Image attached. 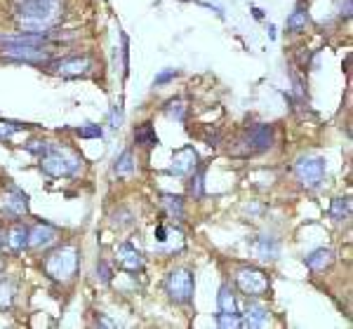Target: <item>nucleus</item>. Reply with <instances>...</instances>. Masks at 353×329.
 I'll return each instance as SVG.
<instances>
[{"label":"nucleus","instance_id":"f257e3e1","mask_svg":"<svg viewBox=\"0 0 353 329\" xmlns=\"http://www.w3.org/2000/svg\"><path fill=\"white\" fill-rule=\"evenodd\" d=\"M14 19L19 28L28 33H50L61 19L59 0H19L14 8Z\"/></svg>","mask_w":353,"mask_h":329},{"label":"nucleus","instance_id":"f03ea898","mask_svg":"<svg viewBox=\"0 0 353 329\" xmlns=\"http://www.w3.org/2000/svg\"><path fill=\"white\" fill-rule=\"evenodd\" d=\"M81 156L76 151L66 149V146H54L50 144V149L41 156V169L48 177L61 179V177H73L81 169Z\"/></svg>","mask_w":353,"mask_h":329},{"label":"nucleus","instance_id":"7ed1b4c3","mask_svg":"<svg viewBox=\"0 0 353 329\" xmlns=\"http://www.w3.org/2000/svg\"><path fill=\"white\" fill-rule=\"evenodd\" d=\"M78 249L73 245L57 247L45 261V273H48L57 282H68L78 270Z\"/></svg>","mask_w":353,"mask_h":329},{"label":"nucleus","instance_id":"20e7f679","mask_svg":"<svg viewBox=\"0 0 353 329\" xmlns=\"http://www.w3.org/2000/svg\"><path fill=\"white\" fill-rule=\"evenodd\" d=\"M243 149L236 151V156H252V153H261L273 146V127L271 125H252L243 132V137L236 141Z\"/></svg>","mask_w":353,"mask_h":329},{"label":"nucleus","instance_id":"39448f33","mask_svg":"<svg viewBox=\"0 0 353 329\" xmlns=\"http://www.w3.org/2000/svg\"><path fill=\"white\" fill-rule=\"evenodd\" d=\"M193 287H196V280H193L191 270L186 268L170 270L168 280H165V289L174 304H189L193 299Z\"/></svg>","mask_w":353,"mask_h":329},{"label":"nucleus","instance_id":"423d86ee","mask_svg":"<svg viewBox=\"0 0 353 329\" xmlns=\"http://www.w3.org/2000/svg\"><path fill=\"white\" fill-rule=\"evenodd\" d=\"M294 174L304 189H318L325 177V160L316 156H304L294 162Z\"/></svg>","mask_w":353,"mask_h":329},{"label":"nucleus","instance_id":"0eeeda50","mask_svg":"<svg viewBox=\"0 0 353 329\" xmlns=\"http://www.w3.org/2000/svg\"><path fill=\"white\" fill-rule=\"evenodd\" d=\"M0 56L10 61H26V64H50L52 54L45 47L33 45H0Z\"/></svg>","mask_w":353,"mask_h":329},{"label":"nucleus","instance_id":"6e6552de","mask_svg":"<svg viewBox=\"0 0 353 329\" xmlns=\"http://www.w3.org/2000/svg\"><path fill=\"white\" fill-rule=\"evenodd\" d=\"M236 285L248 297H264L269 292V277L259 268H241L236 273Z\"/></svg>","mask_w":353,"mask_h":329},{"label":"nucleus","instance_id":"1a4fd4ad","mask_svg":"<svg viewBox=\"0 0 353 329\" xmlns=\"http://www.w3.org/2000/svg\"><path fill=\"white\" fill-rule=\"evenodd\" d=\"M52 66L64 78H83L92 71V59L90 56H66V59L54 61Z\"/></svg>","mask_w":353,"mask_h":329},{"label":"nucleus","instance_id":"9d476101","mask_svg":"<svg viewBox=\"0 0 353 329\" xmlns=\"http://www.w3.org/2000/svg\"><path fill=\"white\" fill-rule=\"evenodd\" d=\"M0 209H3L8 217H24L28 212V195L24 191H19L17 186H10V191L3 195V202H0Z\"/></svg>","mask_w":353,"mask_h":329},{"label":"nucleus","instance_id":"9b49d317","mask_svg":"<svg viewBox=\"0 0 353 329\" xmlns=\"http://www.w3.org/2000/svg\"><path fill=\"white\" fill-rule=\"evenodd\" d=\"M196 167H198V153L193 151V146H184V149H179L172 156V164H170V172L179 174V177H184V174H191Z\"/></svg>","mask_w":353,"mask_h":329},{"label":"nucleus","instance_id":"f8f14e48","mask_svg":"<svg viewBox=\"0 0 353 329\" xmlns=\"http://www.w3.org/2000/svg\"><path fill=\"white\" fill-rule=\"evenodd\" d=\"M57 237H59V231L50 224H38L28 231V247L33 249H45L50 245H54Z\"/></svg>","mask_w":353,"mask_h":329},{"label":"nucleus","instance_id":"ddd939ff","mask_svg":"<svg viewBox=\"0 0 353 329\" xmlns=\"http://www.w3.org/2000/svg\"><path fill=\"white\" fill-rule=\"evenodd\" d=\"M252 252H254V257L261 261H273L278 257V252H281V245H278L276 237L259 235L252 240Z\"/></svg>","mask_w":353,"mask_h":329},{"label":"nucleus","instance_id":"4468645a","mask_svg":"<svg viewBox=\"0 0 353 329\" xmlns=\"http://www.w3.org/2000/svg\"><path fill=\"white\" fill-rule=\"evenodd\" d=\"M48 33H14V36H0V45H33V47H48Z\"/></svg>","mask_w":353,"mask_h":329},{"label":"nucleus","instance_id":"2eb2a0df","mask_svg":"<svg viewBox=\"0 0 353 329\" xmlns=\"http://www.w3.org/2000/svg\"><path fill=\"white\" fill-rule=\"evenodd\" d=\"M269 325V308L261 304H250L245 310V317L241 320V327H264Z\"/></svg>","mask_w":353,"mask_h":329},{"label":"nucleus","instance_id":"dca6fc26","mask_svg":"<svg viewBox=\"0 0 353 329\" xmlns=\"http://www.w3.org/2000/svg\"><path fill=\"white\" fill-rule=\"evenodd\" d=\"M5 245H8L12 252H24L28 247V229L24 224H14L10 226L8 235H5Z\"/></svg>","mask_w":353,"mask_h":329},{"label":"nucleus","instance_id":"f3484780","mask_svg":"<svg viewBox=\"0 0 353 329\" xmlns=\"http://www.w3.org/2000/svg\"><path fill=\"white\" fill-rule=\"evenodd\" d=\"M118 259H121L123 268H128V270L144 268V259H141V254L137 252V247H132L130 242H123V245L118 247Z\"/></svg>","mask_w":353,"mask_h":329},{"label":"nucleus","instance_id":"a211bd4d","mask_svg":"<svg viewBox=\"0 0 353 329\" xmlns=\"http://www.w3.org/2000/svg\"><path fill=\"white\" fill-rule=\"evenodd\" d=\"M334 261V252L332 249H316L313 254L306 257V266L313 270V273H321V270H325L330 264Z\"/></svg>","mask_w":353,"mask_h":329},{"label":"nucleus","instance_id":"6ab92c4d","mask_svg":"<svg viewBox=\"0 0 353 329\" xmlns=\"http://www.w3.org/2000/svg\"><path fill=\"white\" fill-rule=\"evenodd\" d=\"M134 141L139 146H146V149L158 146V134H156V129L151 127V123H144V125H139V127L134 129Z\"/></svg>","mask_w":353,"mask_h":329},{"label":"nucleus","instance_id":"aec40b11","mask_svg":"<svg viewBox=\"0 0 353 329\" xmlns=\"http://www.w3.org/2000/svg\"><path fill=\"white\" fill-rule=\"evenodd\" d=\"M330 217L334 221H344L351 217V198H334L330 205Z\"/></svg>","mask_w":353,"mask_h":329},{"label":"nucleus","instance_id":"412c9836","mask_svg":"<svg viewBox=\"0 0 353 329\" xmlns=\"http://www.w3.org/2000/svg\"><path fill=\"white\" fill-rule=\"evenodd\" d=\"M217 304H219V313H236V297H233V289L229 285H221Z\"/></svg>","mask_w":353,"mask_h":329},{"label":"nucleus","instance_id":"4be33fe9","mask_svg":"<svg viewBox=\"0 0 353 329\" xmlns=\"http://www.w3.org/2000/svg\"><path fill=\"white\" fill-rule=\"evenodd\" d=\"M306 24H309V12L304 10V5H299V8L288 17V28L294 33H299V31H304Z\"/></svg>","mask_w":353,"mask_h":329},{"label":"nucleus","instance_id":"5701e85b","mask_svg":"<svg viewBox=\"0 0 353 329\" xmlns=\"http://www.w3.org/2000/svg\"><path fill=\"white\" fill-rule=\"evenodd\" d=\"M113 172L121 174V177L134 172V156H132V151H123V156H121V158H116V164H113Z\"/></svg>","mask_w":353,"mask_h":329},{"label":"nucleus","instance_id":"b1692460","mask_svg":"<svg viewBox=\"0 0 353 329\" xmlns=\"http://www.w3.org/2000/svg\"><path fill=\"white\" fill-rule=\"evenodd\" d=\"M163 205H165V209H168V214L172 219L179 221L181 217H184V202H181V198H176V195H163Z\"/></svg>","mask_w":353,"mask_h":329},{"label":"nucleus","instance_id":"393cba45","mask_svg":"<svg viewBox=\"0 0 353 329\" xmlns=\"http://www.w3.org/2000/svg\"><path fill=\"white\" fill-rule=\"evenodd\" d=\"M165 111H168V116L172 118V120H176V123H181V120H184V116H186V106H184V101H181V99H172Z\"/></svg>","mask_w":353,"mask_h":329},{"label":"nucleus","instance_id":"a878e982","mask_svg":"<svg viewBox=\"0 0 353 329\" xmlns=\"http://www.w3.org/2000/svg\"><path fill=\"white\" fill-rule=\"evenodd\" d=\"M203 177H205L203 167L193 169V179H191V195L193 198H203Z\"/></svg>","mask_w":353,"mask_h":329},{"label":"nucleus","instance_id":"bb28decb","mask_svg":"<svg viewBox=\"0 0 353 329\" xmlns=\"http://www.w3.org/2000/svg\"><path fill=\"white\" fill-rule=\"evenodd\" d=\"M14 301V287L12 282H0V308H8Z\"/></svg>","mask_w":353,"mask_h":329},{"label":"nucleus","instance_id":"cd10ccee","mask_svg":"<svg viewBox=\"0 0 353 329\" xmlns=\"http://www.w3.org/2000/svg\"><path fill=\"white\" fill-rule=\"evenodd\" d=\"M217 325L219 327H241V317H238V313H219Z\"/></svg>","mask_w":353,"mask_h":329},{"label":"nucleus","instance_id":"c85d7f7f","mask_svg":"<svg viewBox=\"0 0 353 329\" xmlns=\"http://www.w3.org/2000/svg\"><path fill=\"white\" fill-rule=\"evenodd\" d=\"M78 134H81L83 139H99L101 137V127H99V125H90V127L78 129Z\"/></svg>","mask_w":353,"mask_h":329},{"label":"nucleus","instance_id":"c756f323","mask_svg":"<svg viewBox=\"0 0 353 329\" xmlns=\"http://www.w3.org/2000/svg\"><path fill=\"white\" fill-rule=\"evenodd\" d=\"M48 149H50L48 141H31V144L26 146V151H28V153H33V156H38V158H41Z\"/></svg>","mask_w":353,"mask_h":329},{"label":"nucleus","instance_id":"7c9ffc66","mask_svg":"<svg viewBox=\"0 0 353 329\" xmlns=\"http://www.w3.org/2000/svg\"><path fill=\"white\" fill-rule=\"evenodd\" d=\"M174 78H176V71H174V69H170V71H163L161 76H156V81H153V85H156V87H161V85L170 83V81H174Z\"/></svg>","mask_w":353,"mask_h":329},{"label":"nucleus","instance_id":"2f4dec72","mask_svg":"<svg viewBox=\"0 0 353 329\" xmlns=\"http://www.w3.org/2000/svg\"><path fill=\"white\" fill-rule=\"evenodd\" d=\"M97 273L101 275V282H111V268H109V264H106V261H99V264H97Z\"/></svg>","mask_w":353,"mask_h":329},{"label":"nucleus","instance_id":"473e14b6","mask_svg":"<svg viewBox=\"0 0 353 329\" xmlns=\"http://www.w3.org/2000/svg\"><path fill=\"white\" fill-rule=\"evenodd\" d=\"M121 123H123V111H121V106H113V111H111V127H121Z\"/></svg>","mask_w":353,"mask_h":329},{"label":"nucleus","instance_id":"72a5a7b5","mask_svg":"<svg viewBox=\"0 0 353 329\" xmlns=\"http://www.w3.org/2000/svg\"><path fill=\"white\" fill-rule=\"evenodd\" d=\"M17 129V125H0V139H5V137H10Z\"/></svg>","mask_w":353,"mask_h":329},{"label":"nucleus","instance_id":"f704fd0d","mask_svg":"<svg viewBox=\"0 0 353 329\" xmlns=\"http://www.w3.org/2000/svg\"><path fill=\"white\" fill-rule=\"evenodd\" d=\"M156 240H158V242H165V240H168V229H165V226H158V229H156Z\"/></svg>","mask_w":353,"mask_h":329},{"label":"nucleus","instance_id":"c9c22d12","mask_svg":"<svg viewBox=\"0 0 353 329\" xmlns=\"http://www.w3.org/2000/svg\"><path fill=\"white\" fill-rule=\"evenodd\" d=\"M97 325H104V327H113V322H109V320H104V317H101L99 322H97Z\"/></svg>","mask_w":353,"mask_h":329},{"label":"nucleus","instance_id":"e433bc0d","mask_svg":"<svg viewBox=\"0 0 353 329\" xmlns=\"http://www.w3.org/2000/svg\"><path fill=\"white\" fill-rule=\"evenodd\" d=\"M3 245H5V233L0 231V247H3Z\"/></svg>","mask_w":353,"mask_h":329},{"label":"nucleus","instance_id":"4c0bfd02","mask_svg":"<svg viewBox=\"0 0 353 329\" xmlns=\"http://www.w3.org/2000/svg\"><path fill=\"white\" fill-rule=\"evenodd\" d=\"M3 268H5V259L0 257V270H3Z\"/></svg>","mask_w":353,"mask_h":329}]
</instances>
